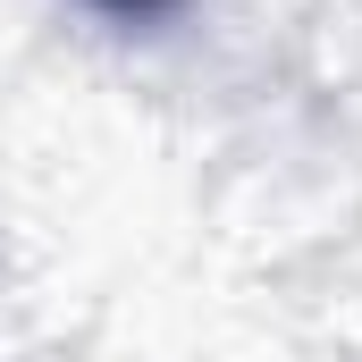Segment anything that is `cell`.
Instances as JSON below:
<instances>
[{"instance_id": "6da1fadb", "label": "cell", "mask_w": 362, "mask_h": 362, "mask_svg": "<svg viewBox=\"0 0 362 362\" xmlns=\"http://www.w3.org/2000/svg\"><path fill=\"white\" fill-rule=\"evenodd\" d=\"M110 8H160V0H110Z\"/></svg>"}]
</instances>
